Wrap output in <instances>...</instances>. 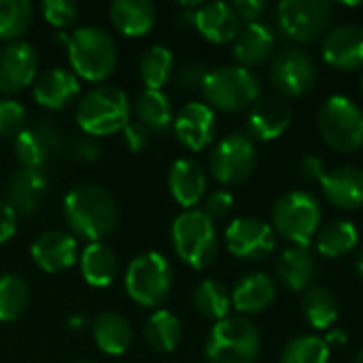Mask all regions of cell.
I'll use <instances>...</instances> for the list:
<instances>
[{"mask_svg": "<svg viewBox=\"0 0 363 363\" xmlns=\"http://www.w3.org/2000/svg\"><path fill=\"white\" fill-rule=\"evenodd\" d=\"M40 13L49 26L64 30L77 21L79 6L72 0H45V2H40Z\"/></svg>", "mask_w": 363, "mask_h": 363, "instance_id": "41", "label": "cell"}, {"mask_svg": "<svg viewBox=\"0 0 363 363\" xmlns=\"http://www.w3.org/2000/svg\"><path fill=\"white\" fill-rule=\"evenodd\" d=\"M202 94L213 111L240 113L262 96L259 79L242 66H221L208 72Z\"/></svg>", "mask_w": 363, "mask_h": 363, "instance_id": "7", "label": "cell"}, {"mask_svg": "<svg viewBox=\"0 0 363 363\" xmlns=\"http://www.w3.org/2000/svg\"><path fill=\"white\" fill-rule=\"evenodd\" d=\"M334 19L332 4L325 0H283L277 6L281 34L296 43H315L330 32Z\"/></svg>", "mask_w": 363, "mask_h": 363, "instance_id": "10", "label": "cell"}, {"mask_svg": "<svg viewBox=\"0 0 363 363\" xmlns=\"http://www.w3.org/2000/svg\"><path fill=\"white\" fill-rule=\"evenodd\" d=\"M236 15L240 19H245L247 23H253V21H259V15L266 11V2L264 0H236L232 2Z\"/></svg>", "mask_w": 363, "mask_h": 363, "instance_id": "46", "label": "cell"}, {"mask_svg": "<svg viewBox=\"0 0 363 363\" xmlns=\"http://www.w3.org/2000/svg\"><path fill=\"white\" fill-rule=\"evenodd\" d=\"M355 270H357V274L363 279V249L359 251V255H357V262H355Z\"/></svg>", "mask_w": 363, "mask_h": 363, "instance_id": "51", "label": "cell"}, {"mask_svg": "<svg viewBox=\"0 0 363 363\" xmlns=\"http://www.w3.org/2000/svg\"><path fill=\"white\" fill-rule=\"evenodd\" d=\"M270 83L283 98H302L317 83L315 60L300 49H283L277 53L268 68Z\"/></svg>", "mask_w": 363, "mask_h": 363, "instance_id": "13", "label": "cell"}, {"mask_svg": "<svg viewBox=\"0 0 363 363\" xmlns=\"http://www.w3.org/2000/svg\"><path fill=\"white\" fill-rule=\"evenodd\" d=\"M72 363H94V362H85V359H81V362H72Z\"/></svg>", "mask_w": 363, "mask_h": 363, "instance_id": "53", "label": "cell"}, {"mask_svg": "<svg viewBox=\"0 0 363 363\" xmlns=\"http://www.w3.org/2000/svg\"><path fill=\"white\" fill-rule=\"evenodd\" d=\"M259 353V328L240 315L217 321L204 345V357L208 363H255Z\"/></svg>", "mask_w": 363, "mask_h": 363, "instance_id": "4", "label": "cell"}, {"mask_svg": "<svg viewBox=\"0 0 363 363\" xmlns=\"http://www.w3.org/2000/svg\"><path fill=\"white\" fill-rule=\"evenodd\" d=\"M325 172H328V170H325V164H323V160L317 157V155H308V157H304V160L300 162V174H302V179L308 181V183L321 181Z\"/></svg>", "mask_w": 363, "mask_h": 363, "instance_id": "48", "label": "cell"}, {"mask_svg": "<svg viewBox=\"0 0 363 363\" xmlns=\"http://www.w3.org/2000/svg\"><path fill=\"white\" fill-rule=\"evenodd\" d=\"M38 77V51L32 43L15 40L0 49V94L15 96Z\"/></svg>", "mask_w": 363, "mask_h": 363, "instance_id": "15", "label": "cell"}, {"mask_svg": "<svg viewBox=\"0 0 363 363\" xmlns=\"http://www.w3.org/2000/svg\"><path fill=\"white\" fill-rule=\"evenodd\" d=\"M17 232V215L6 204V200H0V245L9 242Z\"/></svg>", "mask_w": 363, "mask_h": 363, "instance_id": "47", "label": "cell"}, {"mask_svg": "<svg viewBox=\"0 0 363 363\" xmlns=\"http://www.w3.org/2000/svg\"><path fill=\"white\" fill-rule=\"evenodd\" d=\"M121 132H123V143H125V147H128L130 151H134V153L143 151V149L149 145V140H151V132H149L143 123H138L136 119H132Z\"/></svg>", "mask_w": 363, "mask_h": 363, "instance_id": "44", "label": "cell"}, {"mask_svg": "<svg viewBox=\"0 0 363 363\" xmlns=\"http://www.w3.org/2000/svg\"><path fill=\"white\" fill-rule=\"evenodd\" d=\"M234 208V196L225 189H219V191H213L206 200H204V213L211 221L215 219H225Z\"/></svg>", "mask_w": 363, "mask_h": 363, "instance_id": "43", "label": "cell"}, {"mask_svg": "<svg viewBox=\"0 0 363 363\" xmlns=\"http://www.w3.org/2000/svg\"><path fill=\"white\" fill-rule=\"evenodd\" d=\"M353 363H363V351L357 355V357H355V359H353Z\"/></svg>", "mask_w": 363, "mask_h": 363, "instance_id": "52", "label": "cell"}, {"mask_svg": "<svg viewBox=\"0 0 363 363\" xmlns=\"http://www.w3.org/2000/svg\"><path fill=\"white\" fill-rule=\"evenodd\" d=\"M359 240L357 228L347 221V219H336L328 223L319 234H317V251L325 257L338 259L355 249Z\"/></svg>", "mask_w": 363, "mask_h": 363, "instance_id": "35", "label": "cell"}, {"mask_svg": "<svg viewBox=\"0 0 363 363\" xmlns=\"http://www.w3.org/2000/svg\"><path fill=\"white\" fill-rule=\"evenodd\" d=\"M294 108L283 96H259L247 115V136L253 140H274L291 125Z\"/></svg>", "mask_w": 363, "mask_h": 363, "instance_id": "16", "label": "cell"}, {"mask_svg": "<svg viewBox=\"0 0 363 363\" xmlns=\"http://www.w3.org/2000/svg\"><path fill=\"white\" fill-rule=\"evenodd\" d=\"M362 94H363V74H362Z\"/></svg>", "mask_w": 363, "mask_h": 363, "instance_id": "54", "label": "cell"}, {"mask_svg": "<svg viewBox=\"0 0 363 363\" xmlns=\"http://www.w3.org/2000/svg\"><path fill=\"white\" fill-rule=\"evenodd\" d=\"M79 266L91 287H108L119 277V257L106 242H87L79 253Z\"/></svg>", "mask_w": 363, "mask_h": 363, "instance_id": "29", "label": "cell"}, {"mask_svg": "<svg viewBox=\"0 0 363 363\" xmlns=\"http://www.w3.org/2000/svg\"><path fill=\"white\" fill-rule=\"evenodd\" d=\"M47 194V174L40 170L19 168L9 177L6 183V204L15 215H32Z\"/></svg>", "mask_w": 363, "mask_h": 363, "instance_id": "24", "label": "cell"}, {"mask_svg": "<svg viewBox=\"0 0 363 363\" xmlns=\"http://www.w3.org/2000/svg\"><path fill=\"white\" fill-rule=\"evenodd\" d=\"M28 113L21 102L13 98H0V136L15 138L19 132L26 130Z\"/></svg>", "mask_w": 363, "mask_h": 363, "instance_id": "40", "label": "cell"}, {"mask_svg": "<svg viewBox=\"0 0 363 363\" xmlns=\"http://www.w3.org/2000/svg\"><path fill=\"white\" fill-rule=\"evenodd\" d=\"M325 198L345 211L363 206V170L357 166H340L328 170L319 181Z\"/></svg>", "mask_w": 363, "mask_h": 363, "instance_id": "25", "label": "cell"}, {"mask_svg": "<svg viewBox=\"0 0 363 363\" xmlns=\"http://www.w3.org/2000/svg\"><path fill=\"white\" fill-rule=\"evenodd\" d=\"M225 247L238 259L262 262L277 249V234L257 217H238L225 228Z\"/></svg>", "mask_w": 363, "mask_h": 363, "instance_id": "14", "label": "cell"}, {"mask_svg": "<svg viewBox=\"0 0 363 363\" xmlns=\"http://www.w3.org/2000/svg\"><path fill=\"white\" fill-rule=\"evenodd\" d=\"M279 363H330V347L317 336H296L285 345Z\"/></svg>", "mask_w": 363, "mask_h": 363, "instance_id": "39", "label": "cell"}, {"mask_svg": "<svg viewBox=\"0 0 363 363\" xmlns=\"http://www.w3.org/2000/svg\"><path fill=\"white\" fill-rule=\"evenodd\" d=\"M83 323H85L83 317H70V319H68V328H70V330H81Z\"/></svg>", "mask_w": 363, "mask_h": 363, "instance_id": "50", "label": "cell"}, {"mask_svg": "<svg viewBox=\"0 0 363 363\" xmlns=\"http://www.w3.org/2000/svg\"><path fill=\"white\" fill-rule=\"evenodd\" d=\"M72 155L83 162V164H91L96 160H100L102 155V147H100V140L98 138H91V136H79L74 143H72Z\"/></svg>", "mask_w": 363, "mask_h": 363, "instance_id": "45", "label": "cell"}, {"mask_svg": "<svg viewBox=\"0 0 363 363\" xmlns=\"http://www.w3.org/2000/svg\"><path fill=\"white\" fill-rule=\"evenodd\" d=\"M277 300V283L264 272L242 277L232 291V306L242 315H257L268 311Z\"/></svg>", "mask_w": 363, "mask_h": 363, "instance_id": "27", "label": "cell"}, {"mask_svg": "<svg viewBox=\"0 0 363 363\" xmlns=\"http://www.w3.org/2000/svg\"><path fill=\"white\" fill-rule=\"evenodd\" d=\"M319 132L334 151L355 153L363 147V111L347 96H330L319 111Z\"/></svg>", "mask_w": 363, "mask_h": 363, "instance_id": "8", "label": "cell"}, {"mask_svg": "<svg viewBox=\"0 0 363 363\" xmlns=\"http://www.w3.org/2000/svg\"><path fill=\"white\" fill-rule=\"evenodd\" d=\"M32 96L38 106L47 111H64L81 98V79L62 66L43 70L36 81Z\"/></svg>", "mask_w": 363, "mask_h": 363, "instance_id": "17", "label": "cell"}, {"mask_svg": "<svg viewBox=\"0 0 363 363\" xmlns=\"http://www.w3.org/2000/svg\"><path fill=\"white\" fill-rule=\"evenodd\" d=\"M64 221L74 238L87 242H102L119 221V211L113 196L100 185H77L70 189L62 204Z\"/></svg>", "mask_w": 363, "mask_h": 363, "instance_id": "1", "label": "cell"}, {"mask_svg": "<svg viewBox=\"0 0 363 363\" xmlns=\"http://www.w3.org/2000/svg\"><path fill=\"white\" fill-rule=\"evenodd\" d=\"M132 111L136 113V121L143 123L151 134H166L174 123L172 104L164 91L143 89L132 104Z\"/></svg>", "mask_w": 363, "mask_h": 363, "instance_id": "31", "label": "cell"}, {"mask_svg": "<svg viewBox=\"0 0 363 363\" xmlns=\"http://www.w3.org/2000/svg\"><path fill=\"white\" fill-rule=\"evenodd\" d=\"M208 66L202 64V62H187L179 68L177 77H174V83L179 89L183 91H194V89H202L206 77H208Z\"/></svg>", "mask_w": 363, "mask_h": 363, "instance_id": "42", "label": "cell"}, {"mask_svg": "<svg viewBox=\"0 0 363 363\" xmlns=\"http://www.w3.org/2000/svg\"><path fill=\"white\" fill-rule=\"evenodd\" d=\"M123 283L132 302L145 308H155L168 300L174 283V270L164 253L147 251L130 262Z\"/></svg>", "mask_w": 363, "mask_h": 363, "instance_id": "6", "label": "cell"}, {"mask_svg": "<svg viewBox=\"0 0 363 363\" xmlns=\"http://www.w3.org/2000/svg\"><path fill=\"white\" fill-rule=\"evenodd\" d=\"M34 9L28 0H0V40L15 43L30 30Z\"/></svg>", "mask_w": 363, "mask_h": 363, "instance_id": "38", "label": "cell"}, {"mask_svg": "<svg viewBox=\"0 0 363 363\" xmlns=\"http://www.w3.org/2000/svg\"><path fill=\"white\" fill-rule=\"evenodd\" d=\"M279 281L289 291H304L317 277V259L308 245H291L277 257L274 264Z\"/></svg>", "mask_w": 363, "mask_h": 363, "instance_id": "23", "label": "cell"}, {"mask_svg": "<svg viewBox=\"0 0 363 363\" xmlns=\"http://www.w3.org/2000/svg\"><path fill=\"white\" fill-rule=\"evenodd\" d=\"M194 26L208 43L225 45L236 40L240 32V17L230 2H206L198 6Z\"/></svg>", "mask_w": 363, "mask_h": 363, "instance_id": "21", "label": "cell"}, {"mask_svg": "<svg viewBox=\"0 0 363 363\" xmlns=\"http://www.w3.org/2000/svg\"><path fill=\"white\" fill-rule=\"evenodd\" d=\"M66 53L70 70L89 83L106 81L115 72L119 60L115 38L98 26H81L68 34Z\"/></svg>", "mask_w": 363, "mask_h": 363, "instance_id": "3", "label": "cell"}, {"mask_svg": "<svg viewBox=\"0 0 363 363\" xmlns=\"http://www.w3.org/2000/svg\"><path fill=\"white\" fill-rule=\"evenodd\" d=\"M145 340L157 353H172L183 340V325L179 317L166 308L153 311L145 323Z\"/></svg>", "mask_w": 363, "mask_h": 363, "instance_id": "32", "label": "cell"}, {"mask_svg": "<svg viewBox=\"0 0 363 363\" xmlns=\"http://www.w3.org/2000/svg\"><path fill=\"white\" fill-rule=\"evenodd\" d=\"M323 60L336 70L363 68V28L345 23L332 28L323 38Z\"/></svg>", "mask_w": 363, "mask_h": 363, "instance_id": "20", "label": "cell"}, {"mask_svg": "<svg viewBox=\"0 0 363 363\" xmlns=\"http://www.w3.org/2000/svg\"><path fill=\"white\" fill-rule=\"evenodd\" d=\"M257 166V149L255 143L242 134L232 132L221 138L211 155H208V170L221 185H240L245 183Z\"/></svg>", "mask_w": 363, "mask_h": 363, "instance_id": "11", "label": "cell"}, {"mask_svg": "<svg viewBox=\"0 0 363 363\" xmlns=\"http://www.w3.org/2000/svg\"><path fill=\"white\" fill-rule=\"evenodd\" d=\"M349 340V336H347V332L345 330H332L330 334H328V338H325V345L330 347V345H345Z\"/></svg>", "mask_w": 363, "mask_h": 363, "instance_id": "49", "label": "cell"}, {"mask_svg": "<svg viewBox=\"0 0 363 363\" xmlns=\"http://www.w3.org/2000/svg\"><path fill=\"white\" fill-rule=\"evenodd\" d=\"M138 74L145 83V89L162 91V87L174 74V55L164 45L149 47L138 60Z\"/></svg>", "mask_w": 363, "mask_h": 363, "instance_id": "33", "label": "cell"}, {"mask_svg": "<svg viewBox=\"0 0 363 363\" xmlns=\"http://www.w3.org/2000/svg\"><path fill=\"white\" fill-rule=\"evenodd\" d=\"M194 308L211 321H221L228 317L230 306H232V296L228 294L225 285L213 279L202 281L196 289H194Z\"/></svg>", "mask_w": 363, "mask_h": 363, "instance_id": "36", "label": "cell"}, {"mask_svg": "<svg viewBox=\"0 0 363 363\" xmlns=\"http://www.w3.org/2000/svg\"><path fill=\"white\" fill-rule=\"evenodd\" d=\"M172 247L181 262L196 270L208 268L219 253V238L215 230V221L206 217L204 211L191 208L183 211L170 228Z\"/></svg>", "mask_w": 363, "mask_h": 363, "instance_id": "5", "label": "cell"}, {"mask_svg": "<svg viewBox=\"0 0 363 363\" xmlns=\"http://www.w3.org/2000/svg\"><path fill=\"white\" fill-rule=\"evenodd\" d=\"M74 117L85 136H113L132 121V100L115 85H94L81 94Z\"/></svg>", "mask_w": 363, "mask_h": 363, "instance_id": "2", "label": "cell"}, {"mask_svg": "<svg viewBox=\"0 0 363 363\" xmlns=\"http://www.w3.org/2000/svg\"><path fill=\"white\" fill-rule=\"evenodd\" d=\"M168 189L179 206L185 211L196 208L206 194V172L194 160H177L168 172Z\"/></svg>", "mask_w": 363, "mask_h": 363, "instance_id": "22", "label": "cell"}, {"mask_svg": "<svg viewBox=\"0 0 363 363\" xmlns=\"http://www.w3.org/2000/svg\"><path fill=\"white\" fill-rule=\"evenodd\" d=\"M274 43H277V38L268 23H264V21L247 23L245 28H240V32L234 40V57H236L238 66L251 70V66H259L272 55Z\"/></svg>", "mask_w": 363, "mask_h": 363, "instance_id": "28", "label": "cell"}, {"mask_svg": "<svg viewBox=\"0 0 363 363\" xmlns=\"http://www.w3.org/2000/svg\"><path fill=\"white\" fill-rule=\"evenodd\" d=\"M302 313L315 330H330L338 321V300L328 287H308L302 296Z\"/></svg>", "mask_w": 363, "mask_h": 363, "instance_id": "34", "label": "cell"}, {"mask_svg": "<svg viewBox=\"0 0 363 363\" xmlns=\"http://www.w3.org/2000/svg\"><path fill=\"white\" fill-rule=\"evenodd\" d=\"M172 130L185 149L198 153L215 140L217 115L206 102H187L174 117Z\"/></svg>", "mask_w": 363, "mask_h": 363, "instance_id": "18", "label": "cell"}, {"mask_svg": "<svg viewBox=\"0 0 363 363\" xmlns=\"http://www.w3.org/2000/svg\"><path fill=\"white\" fill-rule=\"evenodd\" d=\"M13 149L19 160V168L45 172L47 164L66 149V136L57 123L40 117L13 138Z\"/></svg>", "mask_w": 363, "mask_h": 363, "instance_id": "12", "label": "cell"}, {"mask_svg": "<svg viewBox=\"0 0 363 363\" xmlns=\"http://www.w3.org/2000/svg\"><path fill=\"white\" fill-rule=\"evenodd\" d=\"M91 336L96 347L106 355H123L134 340V330L130 321L113 311L100 313L91 323Z\"/></svg>", "mask_w": 363, "mask_h": 363, "instance_id": "30", "label": "cell"}, {"mask_svg": "<svg viewBox=\"0 0 363 363\" xmlns=\"http://www.w3.org/2000/svg\"><path fill=\"white\" fill-rule=\"evenodd\" d=\"M30 304V287L17 274H0V323L17 321Z\"/></svg>", "mask_w": 363, "mask_h": 363, "instance_id": "37", "label": "cell"}, {"mask_svg": "<svg viewBox=\"0 0 363 363\" xmlns=\"http://www.w3.org/2000/svg\"><path fill=\"white\" fill-rule=\"evenodd\" d=\"M319 221V200L308 191H287L272 206V230L291 245H308Z\"/></svg>", "mask_w": 363, "mask_h": 363, "instance_id": "9", "label": "cell"}, {"mask_svg": "<svg viewBox=\"0 0 363 363\" xmlns=\"http://www.w3.org/2000/svg\"><path fill=\"white\" fill-rule=\"evenodd\" d=\"M108 19L119 34L140 38L153 30L157 11L149 0H115L108 6Z\"/></svg>", "mask_w": 363, "mask_h": 363, "instance_id": "26", "label": "cell"}, {"mask_svg": "<svg viewBox=\"0 0 363 363\" xmlns=\"http://www.w3.org/2000/svg\"><path fill=\"white\" fill-rule=\"evenodd\" d=\"M79 253L77 238L64 230H47L30 247L34 264L47 274H57L72 268L79 262Z\"/></svg>", "mask_w": 363, "mask_h": 363, "instance_id": "19", "label": "cell"}]
</instances>
